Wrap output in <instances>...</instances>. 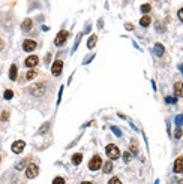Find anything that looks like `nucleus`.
Instances as JSON below:
<instances>
[{
    "label": "nucleus",
    "mask_w": 183,
    "mask_h": 184,
    "mask_svg": "<svg viewBox=\"0 0 183 184\" xmlns=\"http://www.w3.org/2000/svg\"><path fill=\"white\" fill-rule=\"evenodd\" d=\"M29 92L33 96H42L45 93V82H38V84H33L29 87Z\"/></svg>",
    "instance_id": "obj_1"
},
{
    "label": "nucleus",
    "mask_w": 183,
    "mask_h": 184,
    "mask_svg": "<svg viewBox=\"0 0 183 184\" xmlns=\"http://www.w3.org/2000/svg\"><path fill=\"white\" fill-rule=\"evenodd\" d=\"M105 151H107L108 157H110V159H113V160H116V159H119V157H120V150L117 148L114 144H108V145L105 147Z\"/></svg>",
    "instance_id": "obj_2"
},
{
    "label": "nucleus",
    "mask_w": 183,
    "mask_h": 184,
    "mask_svg": "<svg viewBox=\"0 0 183 184\" xmlns=\"http://www.w3.org/2000/svg\"><path fill=\"white\" fill-rule=\"evenodd\" d=\"M69 37V32L68 30H60L56 36V39H54V45L57 46H62L65 42H66V39Z\"/></svg>",
    "instance_id": "obj_3"
},
{
    "label": "nucleus",
    "mask_w": 183,
    "mask_h": 184,
    "mask_svg": "<svg viewBox=\"0 0 183 184\" xmlns=\"http://www.w3.org/2000/svg\"><path fill=\"white\" fill-rule=\"evenodd\" d=\"M102 166V159H101V156H93L92 157V160L89 162V169L90 171H98L99 168Z\"/></svg>",
    "instance_id": "obj_4"
},
{
    "label": "nucleus",
    "mask_w": 183,
    "mask_h": 184,
    "mask_svg": "<svg viewBox=\"0 0 183 184\" xmlns=\"http://www.w3.org/2000/svg\"><path fill=\"white\" fill-rule=\"evenodd\" d=\"M38 172H39V169H38V166L33 165V163H30L27 168H26V177L27 178H35V177H38Z\"/></svg>",
    "instance_id": "obj_5"
},
{
    "label": "nucleus",
    "mask_w": 183,
    "mask_h": 184,
    "mask_svg": "<svg viewBox=\"0 0 183 184\" xmlns=\"http://www.w3.org/2000/svg\"><path fill=\"white\" fill-rule=\"evenodd\" d=\"M62 70H63V61H62V60H56V61L53 63V66H51V73H53L54 76H59V75L62 73Z\"/></svg>",
    "instance_id": "obj_6"
},
{
    "label": "nucleus",
    "mask_w": 183,
    "mask_h": 184,
    "mask_svg": "<svg viewBox=\"0 0 183 184\" xmlns=\"http://www.w3.org/2000/svg\"><path fill=\"white\" fill-rule=\"evenodd\" d=\"M11 148H12V153L20 154V153L26 148V142H24V141H15V142H12Z\"/></svg>",
    "instance_id": "obj_7"
},
{
    "label": "nucleus",
    "mask_w": 183,
    "mask_h": 184,
    "mask_svg": "<svg viewBox=\"0 0 183 184\" xmlns=\"http://www.w3.org/2000/svg\"><path fill=\"white\" fill-rule=\"evenodd\" d=\"M35 48H36V42L32 41V39H26V41L23 42V49L26 51V53H32Z\"/></svg>",
    "instance_id": "obj_8"
},
{
    "label": "nucleus",
    "mask_w": 183,
    "mask_h": 184,
    "mask_svg": "<svg viewBox=\"0 0 183 184\" xmlns=\"http://www.w3.org/2000/svg\"><path fill=\"white\" fill-rule=\"evenodd\" d=\"M38 63H39V58H38V56H29V57L26 58V61H24V65H26L27 68H30V69H33Z\"/></svg>",
    "instance_id": "obj_9"
},
{
    "label": "nucleus",
    "mask_w": 183,
    "mask_h": 184,
    "mask_svg": "<svg viewBox=\"0 0 183 184\" xmlns=\"http://www.w3.org/2000/svg\"><path fill=\"white\" fill-rule=\"evenodd\" d=\"M174 172H183V156L177 157V160L174 162Z\"/></svg>",
    "instance_id": "obj_10"
},
{
    "label": "nucleus",
    "mask_w": 183,
    "mask_h": 184,
    "mask_svg": "<svg viewBox=\"0 0 183 184\" xmlns=\"http://www.w3.org/2000/svg\"><path fill=\"white\" fill-rule=\"evenodd\" d=\"M32 25H33L32 20H30V18H26L23 21V24H21V29H23L24 32H30V30H32Z\"/></svg>",
    "instance_id": "obj_11"
},
{
    "label": "nucleus",
    "mask_w": 183,
    "mask_h": 184,
    "mask_svg": "<svg viewBox=\"0 0 183 184\" xmlns=\"http://www.w3.org/2000/svg\"><path fill=\"white\" fill-rule=\"evenodd\" d=\"M164 53H165L164 45H162V44H156V45H155V54H156L158 57H162V56H164Z\"/></svg>",
    "instance_id": "obj_12"
},
{
    "label": "nucleus",
    "mask_w": 183,
    "mask_h": 184,
    "mask_svg": "<svg viewBox=\"0 0 183 184\" xmlns=\"http://www.w3.org/2000/svg\"><path fill=\"white\" fill-rule=\"evenodd\" d=\"M174 93H176L177 97H182L183 96V87L180 82H176V84H174Z\"/></svg>",
    "instance_id": "obj_13"
},
{
    "label": "nucleus",
    "mask_w": 183,
    "mask_h": 184,
    "mask_svg": "<svg viewBox=\"0 0 183 184\" xmlns=\"http://www.w3.org/2000/svg\"><path fill=\"white\" fill-rule=\"evenodd\" d=\"M17 73H18L17 66H15V65H12L11 68H9V80H12V81L17 80Z\"/></svg>",
    "instance_id": "obj_14"
},
{
    "label": "nucleus",
    "mask_w": 183,
    "mask_h": 184,
    "mask_svg": "<svg viewBox=\"0 0 183 184\" xmlns=\"http://www.w3.org/2000/svg\"><path fill=\"white\" fill-rule=\"evenodd\" d=\"M96 41H98V36H96V35H92L90 37H89V42H87V48H89V49H92L93 46L96 45Z\"/></svg>",
    "instance_id": "obj_15"
},
{
    "label": "nucleus",
    "mask_w": 183,
    "mask_h": 184,
    "mask_svg": "<svg viewBox=\"0 0 183 184\" xmlns=\"http://www.w3.org/2000/svg\"><path fill=\"white\" fill-rule=\"evenodd\" d=\"M81 160H83V154H81V153H77V154L72 156V163H74V165H80Z\"/></svg>",
    "instance_id": "obj_16"
},
{
    "label": "nucleus",
    "mask_w": 183,
    "mask_h": 184,
    "mask_svg": "<svg viewBox=\"0 0 183 184\" xmlns=\"http://www.w3.org/2000/svg\"><path fill=\"white\" fill-rule=\"evenodd\" d=\"M36 75H38V70H36V69H30L29 72H27V73H26V78L30 81V80H33Z\"/></svg>",
    "instance_id": "obj_17"
},
{
    "label": "nucleus",
    "mask_w": 183,
    "mask_h": 184,
    "mask_svg": "<svg viewBox=\"0 0 183 184\" xmlns=\"http://www.w3.org/2000/svg\"><path fill=\"white\" fill-rule=\"evenodd\" d=\"M150 23H152V18H150V17H143V18L140 20V24H141L143 27H147Z\"/></svg>",
    "instance_id": "obj_18"
},
{
    "label": "nucleus",
    "mask_w": 183,
    "mask_h": 184,
    "mask_svg": "<svg viewBox=\"0 0 183 184\" xmlns=\"http://www.w3.org/2000/svg\"><path fill=\"white\" fill-rule=\"evenodd\" d=\"M111 171H113V163H111V162H107V163H105V166H104V172L110 174Z\"/></svg>",
    "instance_id": "obj_19"
},
{
    "label": "nucleus",
    "mask_w": 183,
    "mask_h": 184,
    "mask_svg": "<svg viewBox=\"0 0 183 184\" xmlns=\"http://www.w3.org/2000/svg\"><path fill=\"white\" fill-rule=\"evenodd\" d=\"M3 97H5L6 100L12 99V97H14V92H12V90H6V92L3 93Z\"/></svg>",
    "instance_id": "obj_20"
},
{
    "label": "nucleus",
    "mask_w": 183,
    "mask_h": 184,
    "mask_svg": "<svg viewBox=\"0 0 183 184\" xmlns=\"http://www.w3.org/2000/svg\"><path fill=\"white\" fill-rule=\"evenodd\" d=\"M27 160H29V159H23L20 163H17V166H15V168H17L18 171H20V169H23L24 166H26V163H27Z\"/></svg>",
    "instance_id": "obj_21"
},
{
    "label": "nucleus",
    "mask_w": 183,
    "mask_h": 184,
    "mask_svg": "<svg viewBox=\"0 0 183 184\" xmlns=\"http://www.w3.org/2000/svg\"><path fill=\"white\" fill-rule=\"evenodd\" d=\"M8 118H9V111H3L2 115H0V120L2 121H8Z\"/></svg>",
    "instance_id": "obj_22"
},
{
    "label": "nucleus",
    "mask_w": 183,
    "mask_h": 184,
    "mask_svg": "<svg viewBox=\"0 0 183 184\" xmlns=\"http://www.w3.org/2000/svg\"><path fill=\"white\" fill-rule=\"evenodd\" d=\"M152 11V6H150L149 3H146V5H143L141 6V12H144V14H147V12Z\"/></svg>",
    "instance_id": "obj_23"
},
{
    "label": "nucleus",
    "mask_w": 183,
    "mask_h": 184,
    "mask_svg": "<svg viewBox=\"0 0 183 184\" xmlns=\"http://www.w3.org/2000/svg\"><path fill=\"white\" fill-rule=\"evenodd\" d=\"M48 129H50V123H45L44 126H42L41 129H39V135H44V133H45V132L48 130Z\"/></svg>",
    "instance_id": "obj_24"
},
{
    "label": "nucleus",
    "mask_w": 183,
    "mask_h": 184,
    "mask_svg": "<svg viewBox=\"0 0 183 184\" xmlns=\"http://www.w3.org/2000/svg\"><path fill=\"white\" fill-rule=\"evenodd\" d=\"M182 136V129L180 127H176V130H174V138H180Z\"/></svg>",
    "instance_id": "obj_25"
},
{
    "label": "nucleus",
    "mask_w": 183,
    "mask_h": 184,
    "mask_svg": "<svg viewBox=\"0 0 183 184\" xmlns=\"http://www.w3.org/2000/svg\"><path fill=\"white\" fill-rule=\"evenodd\" d=\"M176 124H177V126H182L183 124V115H177V117H176Z\"/></svg>",
    "instance_id": "obj_26"
},
{
    "label": "nucleus",
    "mask_w": 183,
    "mask_h": 184,
    "mask_svg": "<svg viewBox=\"0 0 183 184\" xmlns=\"http://www.w3.org/2000/svg\"><path fill=\"white\" fill-rule=\"evenodd\" d=\"M53 184H65V180H63L62 177H57V178L53 180Z\"/></svg>",
    "instance_id": "obj_27"
},
{
    "label": "nucleus",
    "mask_w": 183,
    "mask_h": 184,
    "mask_svg": "<svg viewBox=\"0 0 183 184\" xmlns=\"http://www.w3.org/2000/svg\"><path fill=\"white\" fill-rule=\"evenodd\" d=\"M123 160H125L126 163L131 160V153H129V151H125V153H123Z\"/></svg>",
    "instance_id": "obj_28"
},
{
    "label": "nucleus",
    "mask_w": 183,
    "mask_h": 184,
    "mask_svg": "<svg viewBox=\"0 0 183 184\" xmlns=\"http://www.w3.org/2000/svg\"><path fill=\"white\" fill-rule=\"evenodd\" d=\"M176 100H177V99H176V97H171V96H168V97H165V102H167V104H176Z\"/></svg>",
    "instance_id": "obj_29"
},
{
    "label": "nucleus",
    "mask_w": 183,
    "mask_h": 184,
    "mask_svg": "<svg viewBox=\"0 0 183 184\" xmlns=\"http://www.w3.org/2000/svg\"><path fill=\"white\" fill-rule=\"evenodd\" d=\"M108 184H122V181H120L117 177H114V178H111V180L108 181Z\"/></svg>",
    "instance_id": "obj_30"
},
{
    "label": "nucleus",
    "mask_w": 183,
    "mask_h": 184,
    "mask_svg": "<svg viewBox=\"0 0 183 184\" xmlns=\"http://www.w3.org/2000/svg\"><path fill=\"white\" fill-rule=\"evenodd\" d=\"M131 150H132V153H134V154H138V148H137V144H135V141L132 142V145H131Z\"/></svg>",
    "instance_id": "obj_31"
},
{
    "label": "nucleus",
    "mask_w": 183,
    "mask_h": 184,
    "mask_svg": "<svg viewBox=\"0 0 183 184\" xmlns=\"http://www.w3.org/2000/svg\"><path fill=\"white\" fill-rule=\"evenodd\" d=\"M81 36H83V33H80V35L77 36V41H75V46H74V51H75V49H77V46H78V42H80Z\"/></svg>",
    "instance_id": "obj_32"
},
{
    "label": "nucleus",
    "mask_w": 183,
    "mask_h": 184,
    "mask_svg": "<svg viewBox=\"0 0 183 184\" xmlns=\"http://www.w3.org/2000/svg\"><path fill=\"white\" fill-rule=\"evenodd\" d=\"M111 130H113V132H114L116 135H117V136H120V135H122V132H120V130H119V129H117V127H111Z\"/></svg>",
    "instance_id": "obj_33"
},
{
    "label": "nucleus",
    "mask_w": 183,
    "mask_h": 184,
    "mask_svg": "<svg viewBox=\"0 0 183 184\" xmlns=\"http://www.w3.org/2000/svg\"><path fill=\"white\" fill-rule=\"evenodd\" d=\"M125 27H126V30H129V32L134 30V25H132V24H125Z\"/></svg>",
    "instance_id": "obj_34"
},
{
    "label": "nucleus",
    "mask_w": 183,
    "mask_h": 184,
    "mask_svg": "<svg viewBox=\"0 0 183 184\" xmlns=\"http://www.w3.org/2000/svg\"><path fill=\"white\" fill-rule=\"evenodd\" d=\"M179 18H180V21L183 23V8L180 9V11H179Z\"/></svg>",
    "instance_id": "obj_35"
},
{
    "label": "nucleus",
    "mask_w": 183,
    "mask_h": 184,
    "mask_svg": "<svg viewBox=\"0 0 183 184\" xmlns=\"http://www.w3.org/2000/svg\"><path fill=\"white\" fill-rule=\"evenodd\" d=\"M3 48H5V42H3V39L0 37V51H2Z\"/></svg>",
    "instance_id": "obj_36"
},
{
    "label": "nucleus",
    "mask_w": 183,
    "mask_h": 184,
    "mask_svg": "<svg viewBox=\"0 0 183 184\" xmlns=\"http://www.w3.org/2000/svg\"><path fill=\"white\" fill-rule=\"evenodd\" d=\"M179 70H180V72L183 73V65H179Z\"/></svg>",
    "instance_id": "obj_37"
},
{
    "label": "nucleus",
    "mask_w": 183,
    "mask_h": 184,
    "mask_svg": "<svg viewBox=\"0 0 183 184\" xmlns=\"http://www.w3.org/2000/svg\"><path fill=\"white\" fill-rule=\"evenodd\" d=\"M81 184H92V183H90V181H83Z\"/></svg>",
    "instance_id": "obj_38"
},
{
    "label": "nucleus",
    "mask_w": 183,
    "mask_h": 184,
    "mask_svg": "<svg viewBox=\"0 0 183 184\" xmlns=\"http://www.w3.org/2000/svg\"><path fill=\"white\" fill-rule=\"evenodd\" d=\"M155 184H159V181H158V180H156V181H155Z\"/></svg>",
    "instance_id": "obj_39"
},
{
    "label": "nucleus",
    "mask_w": 183,
    "mask_h": 184,
    "mask_svg": "<svg viewBox=\"0 0 183 184\" xmlns=\"http://www.w3.org/2000/svg\"><path fill=\"white\" fill-rule=\"evenodd\" d=\"M0 160H2V156H0Z\"/></svg>",
    "instance_id": "obj_40"
},
{
    "label": "nucleus",
    "mask_w": 183,
    "mask_h": 184,
    "mask_svg": "<svg viewBox=\"0 0 183 184\" xmlns=\"http://www.w3.org/2000/svg\"><path fill=\"white\" fill-rule=\"evenodd\" d=\"M182 87H183V84H182Z\"/></svg>",
    "instance_id": "obj_41"
}]
</instances>
